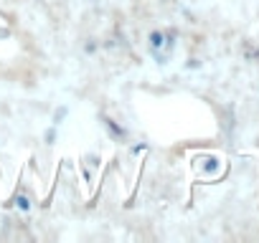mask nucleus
<instances>
[{
	"instance_id": "f257e3e1",
	"label": "nucleus",
	"mask_w": 259,
	"mask_h": 243,
	"mask_svg": "<svg viewBox=\"0 0 259 243\" xmlns=\"http://www.w3.org/2000/svg\"><path fill=\"white\" fill-rule=\"evenodd\" d=\"M147 41H150V51L163 49L165 46V30H152V33L147 36Z\"/></svg>"
},
{
	"instance_id": "f03ea898",
	"label": "nucleus",
	"mask_w": 259,
	"mask_h": 243,
	"mask_svg": "<svg viewBox=\"0 0 259 243\" xmlns=\"http://www.w3.org/2000/svg\"><path fill=\"white\" fill-rule=\"evenodd\" d=\"M102 119H104V127L110 129V134L115 137V140H125V137H127V134H125V129L117 127V122H115V119H110V117H102Z\"/></svg>"
},
{
	"instance_id": "7ed1b4c3",
	"label": "nucleus",
	"mask_w": 259,
	"mask_h": 243,
	"mask_svg": "<svg viewBox=\"0 0 259 243\" xmlns=\"http://www.w3.org/2000/svg\"><path fill=\"white\" fill-rule=\"evenodd\" d=\"M15 205H18L21 210H28V208H30V200H28V195H18V197H15Z\"/></svg>"
}]
</instances>
